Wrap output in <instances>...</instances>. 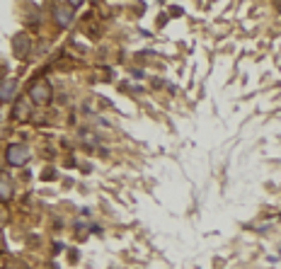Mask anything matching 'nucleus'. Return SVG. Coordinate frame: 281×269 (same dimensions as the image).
<instances>
[{
	"instance_id": "4",
	"label": "nucleus",
	"mask_w": 281,
	"mask_h": 269,
	"mask_svg": "<svg viewBox=\"0 0 281 269\" xmlns=\"http://www.w3.org/2000/svg\"><path fill=\"white\" fill-rule=\"evenodd\" d=\"M10 197H13V182H10V177L5 175V172H0V199L5 202Z\"/></svg>"
},
{
	"instance_id": "2",
	"label": "nucleus",
	"mask_w": 281,
	"mask_h": 269,
	"mask_svg": "<svg viewBox=\"0 0 281 269\" xmlns=\"http://www.w3.org/2000/svg\"><path fill=\"white\" fill-rule=\"evenodd\" d=\"M29 155H32L29 148L22 146V143H15V146L8 148V162H10V165H17V167H20V165H27Z\"/></svg>"
},
{
	"instance_id": "6",
	"label": "nucleus",
	"mask_w": 281,
	"mask_h": 269,
	"mask_svg": "<svg viewBox=\"0 0 281 269\" xmlns=\"http://www.w3.org/2000/svg\"><path fill=\"white\" fill-rule=\"evenodd\" d=\"M17 117H27V105H25V102L17 105Z\"/></svg>"
},
{
	"instance_id": "1",
	"label": "nucleus",
	"mask_w": 281,
	"mask_h": 269,
	"mask_svg": "<svg viewBox=\"0 0 281 269\" xmlns=\"http://www.w3.org/2000/svg\"><path fill=\"white\" fill-rule=\"evenodd\" d=\"M29 100L37 105H49L51 102V85L46 80H37L29 90Z\"/></svg>"
},
{
	"instance_id": "5",
	"label": "nucleus",
	"mask_w": 281,
	"mask_h": 269,
	"mask_svg": "<svg viewBox=\"0 0 281 269\" xmlns=\"http://www.w3.org/2000/svg\"><path fill=\"white\" fill-rule=\"evenodd\" d=\"M15 90H17V85H15V80H5L3 85H0V100H13L15 97Z\"/></svg>"
},
{
	"instance_id": "3",
	"label": "nucleus",
	"mask_w": 281,
	"mask_h": 269,
	"mask_svg": "<svg viewBox=\"0 0 281 269\" xmlns=\"http://www.w3.org/2000/svg\"><path fill=\"white\" fill-rule=\"evenodd\" d=\"M56 22L61 27H68L73 22V13H70V5H58L56 8Z\"/></svg>"
}]
</instances>
